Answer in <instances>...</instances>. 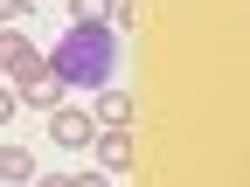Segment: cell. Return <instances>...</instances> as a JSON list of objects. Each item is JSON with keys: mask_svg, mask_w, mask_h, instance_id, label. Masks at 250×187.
Wrapping results in <instances>:
<instances>
[{"mask_svg": "<svg viewBox=\"0 0 250 187\" xmlns=\"http://www.w3.org/2000/svg\"><path fill=\"white\" fill-rule=\"evenodd\" d=\"M42 70H49L62 90H104L111 70H118V42H111L104 21H70V28L56 35V49H49Z\"/></svg>", "mask_w": 250, "mask_h": 187, "instance_id": "cell-1", "label": "cell"}, {"mask_svg": "<svg viewBox=\"0 0 250 187\" xmlns=\"http://www.w3.org/2000/svg\"><path fill=\"white\" fill-rule=\"evenodd\" d=\"M28 70H42V49H35V35L28 28H0V76H28Z\"/></svg>", "mask_w": 250, "mask_h": 187, "instance_id": "cell-2", "label": "cell"}, {"mask_svg": "<svg viewBox=\"0 0 250 187\" xmlns=\"http://www.w3.org/2000/svg\"><path fill=\"white\" fill-rule=\"evenodd\" d=\"M49 139H56V146H90L98 125H90V111H77V104H56V111H49Z\"/></svg>", "mask_w": 250, "mask_h": 187, "instance_id": "cell-3", "label": "cell"}, {"mask_svg": "<svg viewBox=\"0 0 250 187\" xmlns=\"http://www.w3.org/2000/svg\"><path fill=\"white\" fill-rule=\"evenodd\" d=\"M14 104H28V111H56V104H62V83H56L49 70H28L21 90H14Z\"/></svg>", "mask_w": 250, "mask_h": 187, "instance_id": "cell-4", "label": "cell"}, {"mask_svg": "<svg viewBox=\"0 0 250 187\" xmlns=\"http://www.w3.org/2000/svg\"><path fill=\"white\" fill-rule=\"evenodd\" d=\"M90 125H98V132H125V125H132V97H125V90H98V111H90Z\"/></svg>", "mask_w": 250, "mask_h": 187, "instance_id": "cell-5", "label": "cell"}, {"mask_svg": "<svg viewBox=\"0 0 250 187\" xmlns=\"http://www.w3.org/2000/svg\"><path fill=\"white\" fill-rule=\"evenodd\" d=\"M35 173H42L35 146H0V180H7V187H28Z\"/></svg>", "mask_w": 250, "mask_h": 187, "instance_id": "cell-6", "label": "cell"}, {"mask_svg": "<svg viewBox=\"0 0 250 187\" xmlns=\"http://www.w3.org/2000/svg\"><path fill=\"white\" fill-rule=\"evenodd\" d=\"M90 152H98L104 173H125V167H132V139H125V132H98V139H90Z\"/></svg>", "mask_w": 250, "mask_h": 187, "instance_id": "cell-7", "label": "cell"}, {"mask_svg": "<svg viewBox=\"0 0 250 187\" xmlns=\"http://www.w3.org/2000/svg\"><path fill=\"white\" fill-rule=\"evenodd\" d=\"M111 0H70V21H104Z\"/></svg>", "mask_w": 250, "mask_h": 187, "instance_id": "cell-8", "label": "cell"}, {"mask_svg": "<svg viewBox=\"0 0 250 187\" xmlns=\"http://www.w3.org/2000/svg\"><path fill=\"white\" fill-rule=\"evenodd\" d=\"M21 14H28V0H0V28H21Z\"/></svg>", "mask_w": 250, "mask_h": 187, "instance_id": "cell-9", "label": "cell"}, {"mask_svg": "<svg viewBox=\"0 0 250 187\" xmlns=\"http://www.w3.org/2000/svg\"><path fill=\"white\" fill-rule=\"evenodd\" d=\"M70 187H111V173H104V167H90V173H70Z\"/></svg>", "mask_w": 250, "mask_h": 187, "instance_id": "cell-10", "label": "cell"}, {"mask_svg": "<svg viewBox=\"0 0 250 187\" xmlns=\"http://www.w3.org/2000/svg\"><path fill=\"white\" fill-rule=\"evenodd\" d=\"M14 111H21V104H14V90H7V83H0V125H7Z\"/></svg>", "mask_w": 250, "mask_h": 187, "instance_id": "cell-11", "label": "cell"}, {"mask_svg": "<svg viewBox=\"0 0 250 187\" xmlns=\"http://www.w3.org/2000/svg\"><path fill=\"white\" fill-rule=\"evenodd\" d=\"M28 187H70V173H35Z\"/></svg>", "mask_w": 250, "mask_h": 187, "instance_id": "cell-12", "label": "cell"}, {"mask_svg": "<svg viewBox=\"0 0 250 187\" xmlns=\"http://www.w3.org/2000/svg\"><path fill=\"white\" fill-rule=\"evenodd\" d=\"M28 7H35V0H28Z\"/></svg>", "mask_w": 250, "mask_h": 187, "instance_id": "cell-13", "label": "cell"}]
</instances>
